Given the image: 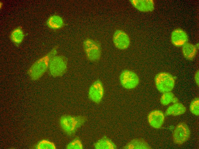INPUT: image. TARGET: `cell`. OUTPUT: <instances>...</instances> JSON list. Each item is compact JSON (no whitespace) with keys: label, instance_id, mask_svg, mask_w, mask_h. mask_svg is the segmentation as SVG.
<instances>
[{"label":"cell","instance_id":"6da1fadb","mask_svg":"<svg viewBox=\"0 0 199 149\" xmlns=\"http://www.w3.org/2000/svg\"><path fill=\"white\" fill-rule=\"evenodd\" d=\"M58 46H56L45 55L35 61L29 68L27 74L32 81L37 80L48 70L51 59L57 53Z\"/></svg>","mask_w":199,"mask_h":149},{"label":"cell","instance_id":"7a4b0ae2","mask_svg":"<svg viewBox=\"0 0 199 149\" xmlns=\"http://www.w3.org/2000/svg\"><path fill=\"white\" fill-rule=\"evenodd\" d=\"M87 120L85 116H73L65 115L60 119V126L64 132L68 135H74L77 130Z\"/></svg>","mask_w":199,"mask_h":149},{"label":"cell","instance_id":"3957f363","mask_svg":"<svg viewBox=\"0 0 199 149\" xmlns=\"http://www.w3.org/2000/svg\"><path fill=\"white\" fill-rule=\"evenodd\" d=\"M67 67V59L64 56L55 55L50 60L48 71L51 76L61 77L66 72Z\"/></svg>","mask_w":199,"mask_h":149},{"label":"cell","instance_id":"277c9868","mask_svg":"<svg viewBox=\"0 0 199 149\" xmlns=\"http://www.w3.org/2000/svg\"><path fill=\"white\" fill-rule=\"evenodd\" d=\"M83 46L86 58L89 60L95 62L100 58L102 48L100 42L95 40L87 38L83 43Z\"/></svg>","mask_w":199,"mask_h":149},{"label":"cell","instance_id":"5b68a950","mask_svg":"<svg viewBox=\"0 0 199 149\" xmlns=\"http://www.w3.org/2000/svg\"><path fill=\"white\" fill-rule=\"evenodd\" d=\"M156 87L160 93L170 92L174 88L175 80L170 74L162 72L157 74L154 78Z\"/></svg>","mask_w":199,"mask_h":149},{"label":"cell","instance_id":"8992f818","mask_svg":"<svg viewBox=\"0 0 199 149\" xmlns=\"http://www.w3.org/2000/svg\"><path fill=\"white\" fill-rule=\"evenodd\" d=\"M190 134V130L187 124L184 122L180 123L176 125L173 132V142L178 145L183 144L188 140Z\"/></svg>","mask_w":199,"mask_h":149},{"label":"cell","instance_id":"52a82bcc","mask_svg":"<svg viewBox=\"0 0 199 149\" xmlns=\"http://www.w3.org/2000/svg\"><path fill=\"white\" fill-rule=\"evenodd\" d=\"M120 80L122 86L128 89L135 88L139 83L138 75L134 72L128 70H124L121 72Z\"/></svg>","mask_w":199,"mask_h":149},{"label":"cell","instance_id":"ba28073f","mask_svg":"<svg viewBox=\"0 0 199 149\" xmlns=\"http://www.w3.org/2000/svg\"><path fill=\"white\" fill-rule=\"evenodd\" d=\"M104 94V89L101 81L99 79L94 81L90 87L88 92L89 99L93 102L98 104L101 101Z\"/></svg>","mask_w":199,"mask_h":149},{"label":"cell","instance_id":"9c48e42d","mask_svg":"<svg viewBox=\"0 0 199 149\" xmlns=\"http://www.w3.org/2000/svg\"><path fill=\"white\" fill-rule=\"evenodd\" d=\"M113 41L115 46L121 50L128 48L130 43V38L128 34L120 29L116 30L114 32L113 36Z\"/></svg>","mask_w":199,"mask_h":149},{"label":"cell","instance_id":"30bf717a","mask_svg":"<svg viewBox=\"0 0 199 149\" xmlns=\"http://www.w3.org/2000/svg\"><path fill=\"white\" fill-rule=\"evenodd\" d=\"M171 40L174 45L180 47L188 42V37L186 33L184 30L180 28H177L172 32Z\"/></svg>","mask_w":199,"mask_h":149},{"label":"cell","instance_id":"8fae6325","mask_svg":"<svg viewBox=\"0 0 199 149\" xmlns=\"http://www.w3.org/2000/svg\"><path fill=\"white\" fill-rule=\"evenodd\" d=\"M164 119V114L159 110L152 111L149 114L148 116L149 124L152 127L156 129H159L162 127Z\"/></svg>","mask_w":199,"mask_h":149},{"label":"cell","instance_id":"7c38bea8","mask_svg":"<svg viewBox=\"0 0 199 149\" xmlns=\"http://www.w3.org/2000/svg\"><path fill=\"white\" fill-rule=\"evenodd\" d=\"M132 6L140 11L151 12L154 9V4L152 0H130Z\"/></svg>","mask_w":199,"mask_h":149},{"label":"cell","instance_id":"4fadbf2b","mask_svg":"<svg viewBox=\"0 0 199 149\" xmlns=\"http://www.w3.org/2000/svg\"><path fill=\"white\" fill-rule=\"evenodd\" d=\"M46 24L50 29L55 30L60 29L64 27L65 23L61 16L54 14L48 17L46 21Z\"/></svg>","mask_w":199,"mask_h":149},{"label":"cell","instance_id":"5bb4252c","mask_svg":"<svg viewBox=\"0 0 199 149\" xmlns=\"http://www.w3.org/2000/svg\"><path fill=\"white\" fill-rule=\"evenodd\" d=\"M125 149H150L151 148L144 140L141 138L133 139L128 142L123 148Z\"/></svg>","mask_w":199,"mask_h":149},{"label":"cell","instance_id":"9a60e30c","mask_svg":"<svg viewBox=\"0 0 199 149\" xmlns=\"http://www.w3.org/2000/svg\"><path fill=\"white\" fill-rule=\"evenodd\" d=\"M186 110L183 104L177 102L169 106L166 111L165 114L167 115L178 116L184 113Z\"/></svg>","mask_w":199,"mask_h":149},{"label":"cell","instance_id":"2e32d148","mask_svg":"<svg viewBox=\"0 0 199 149\" xmlns=\"http://www.w3.org/2000/svg\"><path fill=\"white\" fill-rule=\"evenodd\" d=\"M94 146L96 149H115L117 148L115 143L106 136L98 140Z\"/></svg>","mask_w":199,"mask_h":149},{"label":"cell","instance_id":"e0dca14e","mask_svg":"<svg viewBox=\"0 0 199 149\" xmlns=\"http://www.w3.org/2000/svg\"><path fill=\"white\" fill-rule=\"evenodd\" d=\"M198 48L195 45L187 42L182 46V51L184 57L188 60H192L195 57Z\"/></svg>","mask_w":199,"mask_h":149},{"label":"cell","instance_id":"ac0fdd59","mask_svg":"<svg viewBox=\"0 0 199 149\" xmlns=\"http://www.w3.org/2000/svg\"><path fill=\"white\" fill-rule=\"evenodd\" d=\"M25 34L21 27H17L11 32L10 39L12 42L17 46H18L22 42Z\"/></svg>","mask_w":199,"mask_h":149},{"label":"cell","instance_id":"d6986e66","mask_svg":"<svg viewBox=\"0 0 199 149\" xmlns=\"http://www.w3.org/2000/svg\"><path fill=\"white\" fill-rule=\"evenodd\" d=\"M178 99L171 91L163 93L161 96L160 102L163 105H167L171 103L178 102Z\"/></svg>","mask_w":199,"mask_h":149},{"label":"cell","instance_id":"ffe728a7","mask_svg":"<svg viewBox=\"0 0 199 149\" xmlns=\"http://www.w3.org/2000/svg\"><path fill=\"white\" fill-rule=\"evenodd\" d=\"M35 148L38 149H55L56 147L53 143L47 140L39 141L36 145Z\"/></svg>","mask_w":199,"mask_h":149},{"label":"cell","instance_id":"44dd1931","mask_svg":"<svg viewBox=\"0 0 199 149\" xmlns=\"http://www.w3.org/2000/svg\"><path fill=\"white\" fill-rule=\"evenodd\" d=\"M67 149H82L83 146L81 141L78 137H76L69 142L67 145Z\"/></svg>","mask_w":199,"mask_h":149},{"label":"cell","instance_id":"7402d4cb","mask_svg":"<svg viewBox=\"0 0 199 149\" xmlns=\"http://www.w3.org/2000/svg\"><path fill=\"white\" fill-rule=\"evenodd\" d=\"M190 111L193 114L198 116L199 115V99L196 97L191 101L190 105Z\"/></svg>","mask_w":199,"mask_h":149},{"label":"cell","instance_id":"603a6c76","mask_svg":"<svg viewBox=\"0 0 199 149\" xmlns=\"http://www.w3.org/2000/svg\"><path fill=\"white\" fill-rule=\"evenodd\" d=\"M195 82L198 86H199V71L197 70L194 76Z\"/></svg>","mask_w":199,"mask_h":149}]
</instances>
